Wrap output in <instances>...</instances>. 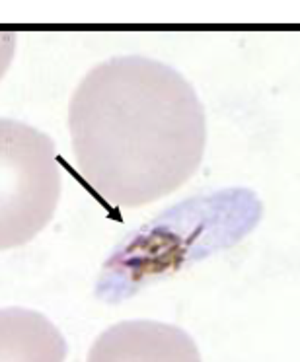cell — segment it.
I'll list each match as a JSON object with an SVG mask.
<instances>
[{
    "mask_svg": "<svg viewBox=\"0 0 300 362\" xmlns=\"http://www.w3.org/2000/svg\"><path fill=\"white\" fill-rule=\"evenodd\" d=\"M80 175L110 205L134 209L180 189L207 148L205 107L174 66L141 55L96 64L69 103Z\"/></svg>",
    "mask_w": 300,
    "mask_h": 362,
    "instance_id": "cell-1",
    "label": "cell"
},
{
    "mask_svg": "<svg viewBox=\"0 0 300 362\" xmlns=\"http://www.w3.org/2000/svg\"><path fill=\"white\" fill-rule=\"evenodd\" d=\"M86 362H201V354L190 333L178 325L129 320L103 331Z\"/></svg>",
    "mask_w": 300,
    "mask_h": 362,
    "instance_id": "cell-3",
    "label": "cell"
},
{
    "mask_svg": "<svg viewBox=\"0 0 300 362\" xmlns=\"http://www.w3.org/2000/svg\"><path fill=\"white\" fill-rule=\"evenodd\" d=\"M69 345L47 315L0 308V362H64Z\"/></svg>",
    "mask_w": 300,
    "mask_h": 362,
    "instance_id": "cell-4",
    "label": "cell"
},
{
    "mask_svg": "<svg viewBox=\"0 0 300 362\" xmlns=\"http://www.w3.org/2000/svg\"><path fill=\"white\" fill-rule=\"evenodd\" d=\"M16 53V33L0 32V80L8 72Z\"/></svg>",
    "mask_w": 300,
    "mask_h": 362,
    "instance_id": "cell-5",
    "label": "cell"
},
{
    "mask_svg": "<svg viewBox=\"0 0 300 362\" xmlns=\"http://www.w3.org/2000/svg\"><path fill=\"white\" fill-rule=\"evenodd\" d=\"M61 189L51 136L16 119H0V252L32 242L53 221Z\"/></svg>",
    "mask_w": 300,
    "mask_h": 362,
    "instance_id": "cell-2",
    "label": "cell"
}]
</instances>
